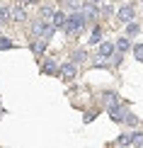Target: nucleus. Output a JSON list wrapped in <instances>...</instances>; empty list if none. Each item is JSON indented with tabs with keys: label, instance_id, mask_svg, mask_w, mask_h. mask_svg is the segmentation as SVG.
Instances as JSON below:
<instances>
[{
	"label": "nucleus",
	"instance_id": "f257e3e1",
	"mask_svg": "<svg viewBox=\"0 0 143 148\" xmlns=\"http://www.w3.org/2000/svg\"><path fill=\"white\" fill-rule=\"evenodd\" d=\"M85 27V17H83V12H73L70 17H66V27L63 29H68V34H78L80 29Z\"/></svg>",
	"mask_w": 143,
	"mask_h": 148
},
{
	"label": "nucleus",
	"instance_id": "f03ea898",
	"mask_svg": "<svg viewBox=\"0 0 143 148\" xmlns=\"http://www.w3.org/2000/svg\"><path fill=\"white\" fill-rule=\"evenodd\" d=\"M136 17V10L131 8V5H124V8H119V12H116V20H119L121 24H129Z\"/></svg>",
	"mask_w": 143,
	"mask_h": 148
},
{
	"label": "nucleus",
	"instance_id": "7ed1b4c3",
	"mask_svg": "<svg viewBox=\"0 0 143 148\" xmlns=\"http://www.w3.org/2000/svg\"><path fill=\"white\" fill-rule=\"evenodd\" d=\"M58 75L63 78V80H73V78L78 75V68H75V63H63V66L58 68Z\"/></svg>",
	"mask_w": 143,
	"mask_h": 148
},
{
	"label": "nucleus",
	"instance_id": "20e7f679",
	"mask_svg": "<svg viewBox=\"0 0 143 148\" xmlns=\"http://www.w3.org/2000/svg\"><path fill=\"white\" fill-rule=\"evenodd\" d=\"M126 114H129V112H126V109L121 107V102L116 104V107H109V116H112L114 121H119V124H121L124 119H126Z\"/></svg>",
	"mask_w": 143,
	"mask_h": 148
},
{
	"label": "nucleus",
	"instance_id": "39448f33",
	"mask_svg": "<svg viewBox=\"0 0 143 148\" xmlns=\"http://www.w3.org/2000/svg\"><path fill=\"white\" fill-rule=\"evenodd\" d=\"M10 20L12 22H24V20H27V12L22 10V5H17V8L10 10Z\"/></svg>",
	"mask_w": 143,
	"mask_h": 148
},
{
	"label": "nucleus",
	"instance_id": "423d86ee",
	"mask_svg": "<svg viewBox=\"0 0 143 148\" xmlns=\"http://www.w3.org/2000/svg\"><path fill=\"white\" fill-rule=\"evenodd\" d=\"M112 53H114V44H109V41H99V58H109Z\"/></svg>",
	"mask_w": 143,
	"mask_h": 148
},
{
	"label": "nucleus",
	"instance_id": "0eeeda50",
	"mask_svg": "<svg viewBox=\"0 0 143 148\" xmlns=\"http://www.w3.org/2000/svg\"><path fill=\"white\" fill-rule=\"evenodd\" d=\"M41 73H46V75H53V73H58V66H56V61H44V66H41Z\"/></svg>",
	"mask_w": 143,
	"mask_h": 148
},
{
	"label": "nucleus",
	"instance_id": "6e6552de",
	"mask_svg": "<svg viewBox=\"0 0 143 148\" xmlns=\"http://www.w3.org/2000/svg\"><path fill=\"white\" fill-rule=\"evenodd\" d=\"M51 24H53L56 29L66 27V15H63V12H53V17H51Z\"/></svg>",
	"mask_w": 143,
	"mask_h": 148
},
{
	"label": "nucleus",
	"instance_id": "1a4fd4ad",
	"mask_svg": "<svg viewBox=\"0 0 143 148\" xmlns=\"http://www.w3.org/2000/svg\"><path fill=\"white\" fill-rule=\"evenodd\" d=\"M102 100H104V104H107V107H116V104H119V97H116L114 92H104Z\"/></svg>",
	"mask_w": 143,
	"mask_h": 148
},
{
	"label": "nucleus",
	"instance_id": "9d476101",
	"mask_svg": "<svg viewBox=\"0 0 143 148\" xmlns=\"http://www.w3.org/2000/svg\"><path fill=\"white\" fill-rule=\"evenodd\" d=\"M131 49V41L126 39V36H121L119 41H116V46H114V51H119V53H124V51H129Z\"/></svg>",
	"mask_w": 143,
	"mask_h": 148
},
{
	"label": "nucleus",
	"instance_id": "9b49d317",
	"mask_svg": "<svg viewBox=\"0 0 143 148\" xmlns=\"http://www.w3.org/2000/svg\"><path fill=\"white\" fill-rule=\"evenodd\" d=\"M51 17H53V10L44 5V8L39 10V20H44V22H51Z\"/></svg>",
	"mask_w": 143,
	"mask_h": 148
},
{
	"label": "nucleus",
	"instance_id": "f8f14e48",
	"mask_svg": "<svg viewBox=\"0 0 143 148\" xmlns=\"http://www.w3.org/2000/svg\"><path fill=\"white\" fill-rule=\"evenodd\" d=\"M44 49H46V39H34L32 41V51L34 53H41Z\"/></svg>",
	"mask_w": 143,
	"mask_h": 148
},
{
	"label": "nucleus",
	"instance_id": "ddd939ff",
	"mask_svg": "<svg viewBox=\"0 0 143 148\" xmlns=\"http://www.w3.org/2000/svg\"><path fill=\"white\" fill-rule=\"evenodd\" d=\"M88 41H90V44H99V41H102V29H99V27H95Z\"/></svg>",
	"mask_w": 143,
	"mask_h": 148
},
{
	"label": "nucleus",
	"instance_id": "4468645a",
	"mask_svg": "<svg viewBox=\"0 0 143 148\" xmlns=\"http://www.w3.org/2000/svg\"><path fill=\"white\" fill-rule=\"evenodd\" d=\"M41 32H44V20H36V22L32 24V34L41 39Z\"/></svg>",
	"mask_w": 143,
	"mask_h": 148
},
{
	"label": "nucleus",
	"instance_id": "2eb2a0df",
	"mask_svg": "<svg viewBox=\"0 0 143 148\" xmlns=\"http://www.w3.org/2000/svg\"><path fill=\"white\" fill-rule=\"evenodd\" d=\"M85 61V49H78V51H73V63H83Z\"/></svg>",
	"mask_w": 143,
	"mask_h": 148
},
{
	"label": "nucleus",
	"instance_id": "dca6fc26",
	"mask_svg": "<svg viewBox=\"0 0 143 148\" xmlns=\"http://www.w3.org/2000/svg\"><path fill=\"white\" fill-rule=\"evenodd\" d=\"M131 141H133V134H121L119 136V146H131Z\"/></svg>",
	"mask_w": 143,
	"mask_h": 148
},
{
	"label": "nucleus",
	"instance_id": "f3484780",
	"mask_svg": "<svg viewBox=\"0 0 143 148\" xmlns=\"http://www.w3.org/2000/svg\"><path fill=\"white\" fill-rule=\"evenodd\" d=\"M131 143H133L136 148L143 146V134H141V131H133V141H131Z\"/></svg>",
	"mask_w": 143,
	"mask_h": 148
},
{
	"label": "nucleus",
	"instance_id": "a211bd4d",
	"mask_svg": "<svg viewBox=\"0 0 143 148\" xmlns=\"http://www.w3.org/2000/svg\"><path fill=\"white\" fill-rule=\"evenodd\" d=\"M66 3H68V8H70V10H75V12H78V10H80V8L85 5L83 0H66Z\"/></svg>",
	"mask_w": 143,
	"mask_h": 148
},
{
	"label": "nucleus",
	"instance_id": "6ab92c4d",
	"mask_svg": "<svg viewBox=\"0 0 143 148\" xmlns=\"http://www.w3.org/2000/svg\"><path fill=\"white\" fill-rule=\"evenodd\" d=\"M133 56L143 63V44H136V46H133Z\"/></svg>",
	"mask_w": 143,
	"mask_h": 148
},
{
	"label": "nucleus",
	"instance_id": "aec40b11",
	"mask_svg": "<svg viewBox=\"0 0 143 148\" xmlns=\"http://www.w3.org/2000/svg\"><path fill=\"white\" fill-rule=\"evenodd\" d=\"M3 49H12V41L8 36H0V51H3Z\"/></svg>",
	"mask_w": 143,
	"mask_h": 148
},
{
	"label": "nucleus",
	"instance_id": "412c9836",
	"mask_svg": "<svg viewBox=\"0 0 143 148\" xmlns=\"http://www.w3.org/2000/svg\"><path fill=\"white\" fill-rule=\"evenodd\" d=\"M0 22H10V10L8 8H0Z\"/></svg>",
	"mask_w": 143,
	"mask_h": 148
},
{
	"label": "nucleus",
	"instance_id": "4be33fe9",
	"mask_svg": "<svg viewBox=\"0 0 143 148\" xmlns=\"http://www.w3.org/2000/svg\"><path fill=\"white\" fill-rule=\"evenodd\" d=\"M126 34H138V24H136V22H129V24H126Z\"/></svg>",
	"mask_w": 143,
	"mask_h": 148
},
{
	"label": "nucleus",
	"instance_id": "5701e85b",
	"mask_svg": "<svg viewBox=\"0 0 143 148\" xmlns=\"http://www.w3.org/2000/svg\"><path fill=\"white\" fill-rule=\"evenodd\" d=\"M124 121H126L129 126H136V124H138V119H136L133 114H126V119H124Z\"/></svg>",
	"mask_w": 143,
	"mask_h": 148
},
{
	"label": "nucleus",
	"instance_id": "b1692460",
	"mask_svg": "<svg viewBox=\"0 0 143 148\" xmlns=\"http://www.w3.org/2000/svg\"><path fill=\"white\" fill-rule=\"evenodd\" d=\"M99 3H102V0H88V5H95V8H97Z\"/></svg>",
	"mask_w": 143,
	"mask_h": 148
},
{
	"label": "nucleus",
	"instance_id": "393cba45",
	"mask_svg": "<svg viewBox=\"0 0 143 148\" xmlns=\"http://www.w3.org/2000/svg\"><path fill=\"white\" fill-rule=\"evenodd\" d=\"M24 3H27V5H36V3H39V0H24Z\"/></svg>",
	"mask_w": 143,
	"mask_h": 148
}]
</instances>
